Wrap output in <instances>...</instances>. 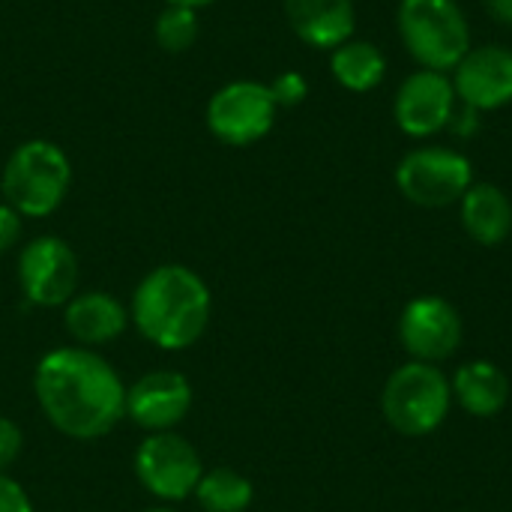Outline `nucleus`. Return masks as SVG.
<instances>
[{
    "label": "nucleus",
    "mask_w": 512,
    "mask_h": 512,
    "mask_svg": "<svg viewBox=\"0 0 512 512\" xmlns=\"http://www.w3.org/2000/svg\"><path fill=\"white\" fill-rule=\"evenodd\" d=\"M18 285L30 306L57 309L75 297L78 258L60 237H36L18 255Z\"/></svg>",
    "instance_id": "obj_9"
},
{
    "label": "nucleus",
    "mask_w": 512,
    "mask_h": 512,
    "mask_svg": "<svg viewBox=\"0 0 512 512\" xmlns=\"http://www.w3.org/2000/svg\"><path fill=\"white\" fill-rule=\"evenodd\" d=\"M486 9L495 21L512 27V0H486Z\"/></svg>",
    "instance_id": "obj_26"
},
{
    "label": "nucleus",
    "mask_w": 512,
    "mask_h": 512,
    "mask_svg": "<svg viewBox=\"0 0 512 512\" xmlns=\"http://www.w3.org/2000/svg\"><path fill=\"white\" fill-rule=\"evenodd\" d=\"M255 489L249 477L234 468L204 471L195 486V501L204 512H246L252 507Z\"/></svg>",
    "instance_id": "obj_19"
},
{
    "label": "nucleus",
    "mask_w": 512,
    "mask_h": 512,
    "mask_svg": "<svg viewBox=\"0 0 512 512\" xmlns=\"http://www.w3.org/2000/svg\"><path fill=\"white\" fill-rule=\"evenodd\" d=\"M270 93H273V102H276V105L291 108V105H300V102L306 99L309 84H306V78H303L300 72H285V75H279V78L270 84Z\"/></svg>",
    "instance_id": "obj_22"
},
{
    "label": "nucleus",
    "mask_w": 512,
    "mask_h": 512,
    "mask_svg": "<svg viewBox=\"0 0 512 512\" xmlns=\"http://www.w3.org/2000/svg\"><path fill=\"white\" fill-rule=\"evenodd\" d=\"M129 321L132 318H129L126 306L108 291L75 294L63 306L66 333L78 342V348H90V351H96L99 345L114 342L129 327Z\"/></svg>",
    "instance_id": "obj_14"
},
{
    "label": "nucleus",
    "mask_w": 512,
    "mask_h": 512,
    "mask_svg": "<svg viewBox=\"0 0 512 512\" xmlns=\"http://www.w3.org/2000/svg\"><path fill=\"white\" fill-rule=\"evenodd\" d=\"M0 512H33L30 495L9 474H0Z\"/></svg>",
    "instance_id": "obj_23"
},
{
    "label": "nucleus",
    "mask_w": 512,
    "mask_h": 512,
    "mask_svg": "<svg viewBox=\"0 0 512 512\" xmlns=\"http://www.w3.org/2000/svg\"><path fill=\"white\" fill-rule=\"evenodd\" d=\"M462 318L444 297H417L402 309L399 339L417 363H441L462 345Z\"/></svg>",
    "instance_id": "obj_10"
},
{
    "label": "nucleus",
    "mask_w": 512,
    "mask_h": 512,
    "mask_svg": "<svg viewBox=\"0 0 512 512\" xmlns=\"http://www.w3.org/2000/svg\"><path fill=\"white\" fill-rule=\"evenodd\" d=\"M396 123L411 138H429L450 126L456 114V87L447 72L417 69L408 75L393 102Z\"/></svg>",
    "instance_id": "obj_11"
},
{
    "label": "nucleus",
    "mask_w": 512,
    "mask_h": 512,
    "mask_svg": "<svg viewBox=\"0 0 512 512\" xmlns=\"http://www.w3.org/2000/svg\"><path fill=\"white\" fill-rule=\"evenodd\" d=\"M147 512H174V510H168V507H156V510H147Z\"/></svg>",
    "instance_id": "obj_28"
},
{
    "label": "nucleus",
    "mask_w": 512,
    "mask_h": 512,
    "mask_svg": "<svg viewBox=\"0 0 512 512\" xmlns=\"http://www.w3.org/2000/svg\"><path fill=\"white\" fill-rule=\"evenodd\" d=\"M474 183V168L468 156L450 147H420L411 150L396 168L399 192L417 207H450Z\"/></svg>",
    "instance_id": "obj_6"
},
{
    "label": "nucleus",
    "mask_w": 512,
    "mask_h": 512,
    "mask_svg": "<svg viewBox=\"0 0 512 512\" xmlns=\"http://www.w3.org/2000/svg\"><path fill=\"white\" fill-rule=\"evenodd\" d=\"M171 6H189V9H198V6H207L213 0H168Z\"/></svg>",
    "instance_id": "obj_27"
},
{
    "label": "nucleus",
    "mask_w": 512,
    "mask_h": 512,
    "mask_svg": "<svg viewBox=\"0 0 512 512\" xmlns=\"http://www.w3.org/2000/svg\"><path fill=\"white\" fill-rule=\"evenodd\" d=\"M135 477L138 483L159 501L177 504L195 495V486L204 474L198 450L174 435V432H153L135 450Z\"/></svg>",
    "instance_id": "obj_7"
},
{
    "label": "nucleus",
    "mask_w": 512,
    "mask_h": 512,
    "mask_svg": "<svg viewBox=\"0 0 512 512\" xmlns=\"http://www.w3.org/2000/svg\"><path fill=\"white\" fill-rule=\"evenodd\" d=\"M72 183V165L66 153L51 141H24L12 150L3 165V198L6 204L27 219H42L54 213Z\"/></svg>",
    "instance_id": "obj_3"
},
{
    "label": "nucleus",
    "mask_w": 512,
    "mask_h": 512,
    "mask_svg": "<svg viewBox=\"0 0 512 512\" xmlns=\"http://www.w3.org/2000/svg\"><path fill=\"white\" fill-rule=\"evenodd\" d=\"M24 450V432L15 420L0 417V474H6Z\"/></svg>",
    "instance_id": "obj_21"
},
{
    "label": "nucleus",
    "mask_w": 512,
    "mask_h": 512,
    "mask_svg": "<svg viewBox=\"0 0 512 512\" xmlns=\"http://www.w3.org/2000/svg\"><path fill=\"white\" fill-rule=\"evenodd\" d=\"M210 315L213 297L207 282L183 264L150 270L135 288L129 309L135 330L159 351L192 348L207 333Z\"/></svg>",
    "instance_id": "obj_2"
},
{
    "label": "nucleus",
    "mask_w": 512,
    "mask_h": 512,
    "mask_svg": "<svg viewBox=\"0 0 512 512\" xmlns=\"http://www.w3.org/2000/svg\"><path fill=\"white\" fill-rule=\"evenodd\" d=\"M276 108L267 84L231 81L207 102V129L228 147H249L273 129Z\"/></svg>",
    "instance_id": "obj_8"
},
{
    "label": "nucleus",
    "mask_w": 512,
    "mask_h": 512,
    "mask_svg": "<svg viewBox=\"0 0 512 512\" xmlns=\"http://www.w3.org/2000/svg\"><path fill=\"white\" fill-rule=\"evenodd\" d=\"M456 99L474 111H495L512 102V51L504 45L471 48L453 69Z\"/></svg>",
    "instance_id": "obj_13"
},
{
    "label": "nucleus",
    "mask_w": 512,
    "mask_h": 512,
    "mask_svg": "<svg viewBox=\"0 0 512 512\" xmlns=\"http://www.w3.org/2000/svg\"><path fill=\"white\" fill-rule=\"evenodd\" d=\"M33 393L45 420L72 441H96L126 417V384L90 348H54L33 372Z\"/></svg>",
    "instance_id": "obj_1"
},
{
    "label": "nucleus",
    "mask_w": 512,
    "mask_h": 512,
    "mask_svg": "<svg viewBox=\"0 0 512 512\" xmlns=\"http://www.w3.org/2000/svg\"><path fill=\"white\" fill-rule=\"evenodd\" d=\"M192 384L180 372H150L126 387V417L153 432H174L192 411Z\"/></svg>",
    "instance_id": "obj_12"
},
{
    "label": "nucleus",
    "mask_w": 512,
    "mask_h": 512,
    "mask_svg": "<svg viewBox=\"0 0 512 512\" xmlns=\"http://www.w3.org/2000/svg\"><path fill=\"white\" fill-rule=\"evenodd\" d=\"M21 237V216L9 207V204H0V255L9 252Z\"/></svg>",
    "instance_id": "obj_24"
},
{
    "label": "nucleus",
    "mask_w": 512,
    "mask_h": 512,
    "mask_svg": "<svg viewBox=\"0 0 512 512\" xmlns=\"http://www.w3.org/2000/svg\"><path fill=\"white\" fill-rule=\"evenodd\" d=\"M450 126H453L459 135H474V132L480 129V117H477V111H474V108H468V105H465V111H462V114H453Z\"/></svg>",
    "instance_id": "obj_25"
},
{
    "label": "nucleus",
    "mask_w": 512,
    "mask_h": 512,
    "mask_svg": "<svg viewBox=\"0 0 512 512\" xmlns=\"http://www.w3.org/2000/svg\"><path fill=\"white\" fill-rule=\"evenodd\" d=\"M285 15L312 48H339L354 33V0H285Z\"/></svg>",
    "instance_id": "obj_15"
},
{
    "label": "nucleus",
    "mask_w": 512,
    "mask_h": 512,
    "mask_svg": "<svg viewBox=\"0 0 512 512\" xmlns=\"http://www.w3.org/2000/svg\"><path fill=\"white\" fill-rule=\"evenodd\" d=\"M330 69H333V78L345 90L366 93V90H372V87H378L384 81L387 60H384L378 45H372L366 39H348L339 48H333Z\"/></svg>",
    "instance_id": "obj_18"
},
{
    "label": "nucleus",
    "mask_w": 512,
    "mask_h": 512,
    "mask_svg": "<svg viewBox=\"0 0 512 512\" xmlns=\"http://www.w3.org/2000/svg\"><path fill=\"white\" fill-rule=\"evenodd\" d=\"M408 54L435 72H450L471 51V27L456 0H402L396 12Z\"/></svg>",
    "instance_id": "obj_4"
},
{
    "label": "nucleus",
    "mask_w": 512,
    "mask_h": 512,
    "mask_svg": "<svg viewBox=\"0 0 512 512\" xmlns=\"http://www.w3.org/2000/svg\"><path fill=\"white\" fill-rule=\"evenodd\" d=\"M198 39V18H195V9L189 6H171L156 18V42L171 51V54H180L186 51L192 42Z\"/></svg>",
    "instance_id": "obj_20"
},
{
    "label": "nucleus",
    "mask_w": 512,
    "mask_h": 512,
    "mask_svg": "<svg viewBox=\"0 0 512 512\" xmlns=\"http://www.w3.org/2000/svg\"><path fill=\"white\" fill-rule=\"evenodd\" d=\"M462 225L480 246H501L512 234V201L492 183H471L462 195Z\"/></svg>",
    "instance_id": "obj_16"
},
{
    "label": "nucleus",
    "mask_w": 512,
    "mask_h": 512,
    "mask_svg": "<svg viewBox=\"0 0 512 512\" xmlns=\"http://www.w3.org/2000/svg\"><path fill=\"white\" fill-rule=\"evenodd\" d=\"M450 387H453V399L471 417H480V420L501 414L510 402V378L504 375L501 366L489 360H474V363L459 366Z\"/></svg>",
    "instance_id": "obj_17"
},
{
    "label": "nucleus",
    "mask_w": 512,
    "mask_h": 512,
    "mask_svg": "<svg viewBox=\"0 0 512 512\" xmlns=\"http://www.w3.org/2000/svg\"><path fill=\"white\" fill-rule=\"evenodd\" d=\"M450 402H453L450 378L438 366L417 363V360L399 366L387 378L381 396L384 420L390 423V429H396L405 438L432 435L447 420Z\"/></svg>",
    "instance_id": "obj_5"
}]
</instances>
